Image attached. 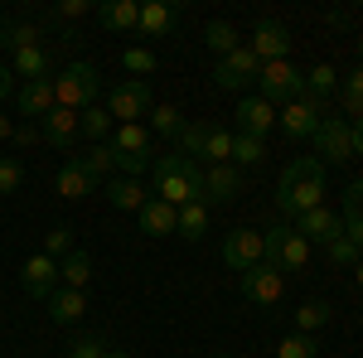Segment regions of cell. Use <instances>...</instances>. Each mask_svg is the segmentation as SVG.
I'll return each instance as SVG.
<instances>
[{
  "instance_id": "4fadbf2b",
  "label": "cell",
  "mask_w": 363,
  "mask_h": 358,
  "mask_svg": "<svg viewBox=\"0 0 363 358\" xmlns=\"http://www.w3.org/2000/svg\"><path fill=\"white\" fill-rule=\"evenodd\" d=\"M291 228H296V233L306 237L310 247H315V242H320V247H330V242H335L339 233H344V218H339L335 208H325V203H320V208H310V213H301V218L291 223Z\"/></svg>"
},
{
  "instance_id": "277c9868",
  "label": "cell",
  "mask_w": 363,
  "mask_h": 358,
  "mask_svg": "<svg viewBox=\"0 0 363 358\" xmlns=\"http://www.w3.org/2000/svg\"><path fill=\"white\" fill-rule=\"evenodd\" d=\"M310 140H315V160H320V165H349V160H359L354 121H344V116H325L320 131Z\"/></svg>"
},
{
  "instance_id": "8992f818",
  "label": "cell",
  "mask_w": 363,
  "mask_h": 358,
  "mask_svg": "<svg viewBox=\"0 0 363 358\" xmlns=\"http://www.w3.org/2000/svg\"><path fill=\"white\" fill-rule=\"evenodd\" d=\"M267 237V267H277L281 276L286 272H306L310 267V242L291 228V223H281L272 233H262Z\"/></svg>"
},
{
  "instance_id": "6f0895ef",
  "label": "cell",
  "mask_w": 363,
  "mask_h": 358,
  "mask_svg": "<svg viewBox=\"0 0 363 358\" xmlns=\"http://www.w3.org/2000/svg\"><path fill=\"white\" fill-rule=\"evenodd\" d=\"M63 358H73V354H63Z\"/></svg>"
},
{
  "instance_id": "5b68a950",
  "label": "cell",
  "mask_w": 363,
  "mask_h": 358,
  "mask_svg": "<svg viewBox=\"0 0 363 358\" xmlns=\"http://www.w3.org/2000/svg\"><path fill=\"white\" fill-rule=\"evenodd\" d=\"M257 97L272 102V107H286V102L306 97V73H301L291 58H281V63H262V73H257Z\"/></svg>"
},
{
  "instance_id": "f6af8a7d",
  "label": "cell",
  "mask_w": 363,
  "mask_h": 358,
  "mask_svg": "<svg viewBox=\"0 0 363 358\" xmlns=\"http://www.w3.org/2000/svg\"><path fill=\"white\" fill-rule=\"evenodd\" d=\"M68 354L73 358H107V344H102V339H78Z\"/></svg>"
},
{
  "instance_id": "d6a6232c",
  "label": "cell",
  "mask_w": 363,
  "mask_h": 358,
  "mask_svg": "<svg viewBox=\"0 0 363 358\" xmlns=\"http://www.w3.org/2000/svg\"><path fill=\"white\" fill-rule=\"evenodd\" d=\"M203 44H208L218 58H228L233 49H242V34L228 25V20H213V25H203Z\"/></svg>"
},
{
  "instance_id": "74e56055",
  "label": "cell",
  "mask_w": 363,
  "mask_h": 358,
  "mask_svg": "<svg viewBox=\"0 0 363 358\" xmlns=\"http://www.w3.org/2000/svg\"><path fill=\"white\" fill-rule=\"evenodd\" d=\"M121 68H126L131 78H140V83H145V78L155 73V54H150L145 44H131V49H121Z\"/></svg>"
},
{
  "instance_id": "9c48e42d",
  "label": "cell",
  "mask_w": 363,
  "mask_h": 358,
  "mask_svg": "<svg viewBox=\"0 0 363 358\" xmlns=\"http://www.w3.org/2000/svg\"><path fill=\"white\" fill-rule=\"evenodd\" d=\"M320 121H325V111H320V102H315V97H296V102H286V107L277 111V126L291 140L315 136V131H320Z\"/></svg>"
},
{
  "instance_id": "7c38bea8",
  "label": "cell",
  "mask_w": 363,
  "mask_h": 358,
  "mask_svg": "<svg viewBox=\"0 0 363 358\" xmlns=\"http://www.w3.org/2000/svg\"><path fill=\"white\" fill-rule=\"evenodd\" d=\"M20 286H25L29 301H49V296L58 291V262L44 257V252H34L25 267H20Z\"/></svg>"
},
{
  "instance_id": "2e32d148",
  "label": "cell",
  "mask_w": 363,
  "mask_h": 358,
  "mask_svg": "<svg viewBox=\"0 0 363 358\" xmlns=\"http://www.w3.org/2000/svg\"><path fill=\"white\" fill-rule=\"evenodd\" d=\"M247 49L257 54V63H281V58L291 54V34H286L281 25H272V20H262V25L252 29Z\"/></svg>"
},
{
  "instance_id": "5bb4252c",
  "label": "cell",
  "mask_w": 363,
  "mask_h": 358,
  "mask_svg": "<svg viewBox=\"0 0 363 358\" xmlns=\"http://www.w3.org/2000/svg\"><path fill=\"white\" fill-rule=\"evenodd\" d=\"M233 116H238V131H242V136H257V140H267L272 126H277V107L262 102V97H242V102L233 107Z\"/></svg>"
},
{
  "instance_id": "1f68e13d",
  "label": "cell",
  "mask_w": 363,
  "mask_h": 358,
  "mask_svg": "<svg viewBox=\"0 0 363 358\" xmlns=\"http://www.w3.org/2000/svg\"><path fill=\"white\" fill-rule=\"evenodd\" d=\"M174 233H179V237H189V242H199V237H203V233H208V203H184V208H179V223H174Z\"/></svg>"
},
{
  "instance_id": "8d00e7d4",
  "label": "cell",
  "mask_w": 363,
  "mask_h": 358,
  "mask_svg": "<svg viewBox=\"0 0 363 358\" xmlns=\"http://www.w3.org/2000/svg\"><path fill=\"white\" fill-rule=\"evenodd\" d=\"M228 160H233V131L208 126V140H203V165H228Z\"/></svg>"
},
{
  "instance_id": "ab89813d",
  "label": "cell",
  "mask_w": 363,
  "mask_h": 358,
  "mask_svg": "<svg viewBox=\"0 0 363 358\" xmlns=\"http://www.w3.org/2000/svg\"><path fill=\"white\" fill-rule=\"evenodd\" d=\"M257 160H267V140L257 136H233V165H257Z\"/></svg>"
},
{
  "instance_id": "ba28073f",
  "label": "cell",
  "mask_w": 363,
  "mask_h": 358,
  "mask_svg": "<svg viewBox=\"0 0 363 358\" xmlns=\"http://www.w3.org/2000/svg\"><path fill=\"white\" fill-rule=\"evenodd\" d=\"M223 262L238 276L252 272V267H262V262H267V237H262L257 228H233L223 237Z\"/></svg>"
},
{
  "instance_id": "7dc6e473",
  "label": "cell",
  "mask_w": 363,
  "mask_h": 358,
  "mask_svg": "<svg viewBox=\"0 0 363 358\" xmlns=\"http://www.w3.org/2000/svg\"><path fill=\"white\" fill-rule=\"evenodd\" d=\"M339 97H359V102H363V63L344 78V83H339Z\"/></svg>"
},
{
  "instance_id": "bcb514c9",
  "label": "cell",
  "mask_w": 363,
  "mask_h": 358,
  "mask_svg": "<svg viewBox=\"0 0 363 358\" xmlns=\"http://www.w3.org/2000/svg\"><path fill=\"white\" fill-rule=\"evenodd\" d=\"M54 15L58 20H83V15H92V5H87V0H63Z\"/></svg>"
},
{
  "instance_id": "ac0fdd59",
  "label": "cell",
  "mask_w": 363,
  "mask_h": 358,
  "mask_svg": "<svg viewBox=\"0 0 363 358\" xmlns=\"http://www.w3.org/2000/svg\"><path fill=\"white\" fill-rule=\"evenodd\" d=\"M39 136H44V145H54V150H68L73 140L83 136V131H78V111L54 107L44 121H39Z\"/></svg>"
},
{
  "instance_id": "c3c4849f",
  "label": "cell",
  "mask_w": 363,
  "mask_h": 358,
  "mask_svg": "<svg viewBox=\"0 0 363 358\" xmlns=\"http://www.w3.org/2000/svg\"><path fill=\"white\" fill-rule=\"evenodd\" d=\"M34 140H44V136H39V121H25V126H15V145H34Z\"/></svg>"
},
{
  "instance_id": "4dcf8cb0",
  "label": "cell",
  "mask_w": 363,
  "mask_h": 358,
  "mask_svg": "<svg viewBox=\"0 0 363 358\" xmlns=\"http://www.w3.org/2000/svg\"><path fill=\"white\" fill-rule=\"evenodd\" d=\"M78 165H83L87 174H92V179H97V184H102V179H107V174H116V155H112V145H107V140H102V145H87L83 155H78Z\"/></svg>"
},
{
  "instance_id": "7402d4cb",
  "label": "cell",
  "mask_w": 363,
  "mask_h": 358,
  "mask_svg": "<svg viewBox=\"0 0 363 358\" xmlns=\"http://www.w3.org/2000/svg\"><path fill=\"white\" fill-rule=\"evenodd\" d=\"M54 189H58V198H68V203H78V198H87V194L97 189V179L87 174L78 160H68V165L54 174Z\"/></svg>"
},
{
  "instance_id": "7a4b0ae2",
  "label": "cell",
  "mask_w": 363,
  "mask_h": 358,
  "mask_svg": "<svg viewBox=\"0 0 363 358\" xmlns=\"http://www.w3.org/2000/svg\"><path fill=\"white\" fill-rule=\"evenodd\" d=\"M155 198H165L169 208H184V203H203V169L184 155H160L155 160Z\"/></svg>"
},
{
  "instance_id": "7bdbcfd3",
  "label": "cell",
  "mask_w": 363,
  "mask_h": 358,
  "mask_svg": "<svg viewBox=\"0 0 363 358\" xmlns=\"http://www.w3.org/2000/svg\"><path fill=\"white\" fill-rule=\"evenodd\" d=\"M150 126H155L160 136H179L184 116H179V107H169V102H155V107H150Z\"/></svg>"
},
{
  "instance_id": "836d02e7",
  "label": "cell",
  "mask_w": 363,
  "mask_h": 358,
  "mask_svg": "<svg viewBox=\"0 0 363 358\" xmlns=\"http://www.w3.org/2000/svg\"><path fill=\"white\" fill-rule=\"evenodd\" d=\"M330 320H335L330 301H306L301 310H296V334H310V339H315V330H325Z\"/></svg>"
},
{
  "instance_id": "11a10c76",
  "label": "cell",
  "mask_w": 363,
  "mask_h": 358,
  "mask_svg": "<svg viewBox=\"0 0 363 358\" xmlns=\"http://www.w3.org/2000/svg\"><path fill=\"white\" fill-rule=\"evenodd\" d=\"M359 58H363V39H359Z\"/></svg>"
},
{
  "instance_id": "db71d44e",
  "label": "cell",
  "mask_w": 363,
  "mask_h": 358,
  "mask_svg": "<svg viewBox=\"0 0 363 358\" xmlns=\"http://www.w3.org/2000/svg\"><path fill=\"white\" fill-rule=\"evenodd\" d=\"M354 276H359V286H363V262H359V267H354Z\"/></svg>"
},
{
  "instance_id": "83f0119b",
  "label": "cell",
  "mask_w": 363,
  "mask_h": 358,
  "mask_svg": "<svg viewBox=\"0 0 363 358\" xmlns=\"http://www.w3.org/2000/svg\"><path fill=\"white\" fill-rule=\"evenodd\" d=\"M339 218H344V237H354V242L363 247V179L349 184V194H344V213H339Z\"/></svg>"
},
{
  "instance_id": "ffe728a7",
  "label": "cell",
  "mask_w": 363,
  "mask_h": 358,
  "mask_svg": "<svg viewBox=\"0 0 363 358\" xmlns=\"http://www.w3.org/2000/svg\"><path fill=\"white\" fill-rule=\"evenodd\" d=\"M136 218H140V233H145V237H169L174 223H179V208H169L165 198H145Z\"/></svg>"
},
{
  "instance_id": "52a82bcc",
  "label": "cell",
  "mask_w": 363,
  "mask_h": 358,
  "mask_svg": "<svg viewBox=\"0 0 363 358\" xmlns=\"http://www.w3.org/2000/svg\"><path fill=\"white\" fill-rule=\"evenodd\" d=\"M150 107H155V97H150V83H140V78H121V83L107 92V116H112L116 126L145 121Z\"/></svg>"
},
{
  "instance_id": "f1b7e54d",
  "label": "cell",
  "mask_w": 363,
  "mask_h": 358,
  "mask_svg": "<svg viewBox=\"0 0 363 358\" xmlns=\"http://www.w3.org/2000/svg\"><path fill=\"white\" fill-rule=\"evenodd\" d=\"M112 116H107V107H83L78 111V131L87 136V145H102V140H112Z\"/></svg>"
},
{
  "instance_id": "8fae6325",
  "label": "cell",
  "mask_w": 363,
  "mask_h": 358,
  "mask_svg": "<svg viewBox=\"0 0 363 358\" xmlns=\"http://www.w3.org/2000/svg\"><path fill=\"white\" fill-rule=\"evenodd\" d=\"M257 73H262V63H257V54H252L247 44H242V49H233L228 58H218V68H213V83L223 87V92H238V87L257 83Z\"/></svg>"
},
{
  "instance_id": "f907efd6",
  "label": "cell",
  "mask_w": 363,
  "mask_h": 358,
  "mask_svg": "<svg viewBox=\"0 0 363 358\" xmlns=\"http://www.w3.org/2000/svg\"><path fill=\"white\" fill-rule=\"evenodd\" d=\"M5 140H15V121H10V116H0V145H5Z\"/></svg>"
},
{
  "instance_id": "44dd1931",
  "label": "cell",
  "mask_w": 363,
  "mask_h": 358,
  "mask_svg": "<svg viewBox=\"0 0 363 358\" xmlns=\"http://www.w3.org/2000/svg\"><path fill=\"white\" fill-rule=\"evenodd\" d=\"M174 20H179V5H169V0H150V5H140L136 34L160 39V34H169V29H174Z\"/></svg>"
},
{
  "instance_id": "484cf974",
  "label": "cell",
  "mask_w": 363,
  "mask_h": 358,
  "mask_svg": "<svg viewBox=\"0 0 363 358\" xmlns=\"http://www.w3.org/2000/svg\"><path fill=\"white\" fill-rule=\"evenodd\" d=\"M87 281H92V257L83 247L68 252L63 262H58V286H68V291H87Z\"/></svg>"
},
{
  "instance_id": "30bf717a",
  "label": "cell",
  "mask_w": 363,
  "mask_h": 358,
  "mask_svg": "<svg viewBox=\"0 0 363 358\" xmlns=\"http://www.w3.org/2000/svg\"><path fill=\"white\" fill-rule=\"evenodd\" d=\"M238 286H242V296H247L252 305H267V310L286 296V276H281L277 267H267V262L252 267V272H242V276H238Z\"/></svg>"
},
{
  "instance_id": "60d3db41",
  "label": "cell",
  "mask_w": 363,
  "mask_h": 358,
  "mask_svg": "<svg viewBox=\"0 0 363 358\" xmlns=\"http://www.w3.org/2000/svg\"><path fill=\"white\" fill-rule=\"evenodd\" d=\"M325 257H330L335 267H359V262H363V247L354 242V237H344V233H339L335 242L325 247Z\"/></svg>"
},
{
  "instance_id": "603a6c76",
  "label": "cell",
  "mask_w": 363,
  "mask_h": 358,
  "mask_svg": "<svg viewBox=\"0 0 363 358\" xmlns=\"http://www.w3.org/2000/svg\"><path fill=\"white\" fill-rule=\"evenodd\" d=\"M44 305H49V315H54L58 325H78V320L87 315V296L83 291H68V286H58Z\"/></svg>"
},
{
  "instance_id": "4316f807",
  "label": "cell",
  "mask_w": 363,
  "mask_h": 358,
  "mask_svg": "<svg viewBox=\"0 0 363 358\" xmlns=\"http://www.w3.org/2000/svg\"><path fill=\"white\" fill-rule=\"evenodd\" d=\"M10 73L25 78V83L49 78V54H44V44H39V49H20V54H10Z\"/></svg>"
},
{
  "instance_id": "d6986e66",
  "label": "cell",
  "mask_w": 363,
  "mask_h": 358,
  "mask_svg": "<svg viewBox=\"0 0 363 358\" xmlns=\"http://www.w3.org/2000/svg\"><path fill=\"white\" fill-rule=\"evenodd\" d=\"M15 102H20V116H29V121H44V116H49V111L58 107L54 83H49V78H39V83H25Z\"/></svg>"
},
{
  "instance_id": "f5cc1de1",
  "label": "cell",
  "mask_w": 363,
  "mask_h": 358,
  "mask_svg": "<svg viewBox=\"0 0 363 358\" xmlns=\"http://www.w3.org/2000/svg\"><path fill=\"white\" fill-rule=\"evenodd\" d=\"M107 358H131V354H126V349H107Z\"/></svg>"
},
{
  "instance_id": "d4e9b609",
  "label": "cell",
  "mask_w": 363,
  "mask_h": 358,
  "mask_svg": "<svg viewBox=\"0 0 363 358\" xmlns=\"http://www.w3.org/2000/svg\"><path fill=\"white\" fill-rule=\"evenodd\" d=\"M97 20L107 29H116V34H126V29H136L140 5L136 0H102V5H97Z\"/></svg>"
},
{
  "instance_id": "9f6ffc18",
  "label": "cell",
  "mask_w": 363,
  "mask_h": 358,
  "mask_svg": "<svg viewBox=\"0 0 363 358\" xmlns=\"http://www.w3.org/2000/svg\"><path fill=\"white\" fill-rule=\"evenodd\" d=\"M213 358H233V354H213Z\"/></svg>"
},
{
  "instance_id": "b9f144b4",
  "label": "cell",
  "mask_w": 363,
  "mask_h": 358,
  "mask_svg": "<svg viewBox=\"0 0 363 358\" xmlns=\"http://www.w3.org/2000/svg\"><path fill=\"white\" fill-rule=\"evenodd\" d=\"M277 358H320V344L310 334H286L277 344Z\"/></svg>"
},
{
  "instance_id": "d590c367",
  "label": "cell",
  "mask_w": 363,
  "mask_h": 358,
  "mask_svg": "<svg viewBox=\"0 0 363 358\" xmlns=\"http://www.w3.org/2000/svg\"><path fill=\"white\" fill-rule=\"evenodd\" d=\"M330 92H339V73L330 68V63H315L306 73V97H315V102H325Z\"/></svg>"
},
{
  "instance_id": "816d5d0a",
  "label": "cell",
  "mask_w": 363,
  "mask_h": 358,
  "mask_svg": "<svg viewBox=\"0 0 363 358\" xmlns=\"http://www.w3.org/2000/svg\"><path fill=\"white\" fill-rule=\"evenodd\" d=\"M354 136H359V155H363V121H354Z\"/></svg>"
},
{
  "instance_id": "6da1fadb",
  "label": "cell",
  "mask_w": 363,
  "mask_h": 358,
  "mask_svg": "<svg viewBox=\"0 0 363 358\" xmlns=\"http://www.w3.org/2000/svg\"><path fill=\"white\" fill-rule=\"evenodd\" d=\"M320 203H325V165L310 160V155L291 160V165L281 169V179H277V208L296 223L301 213L320 208Z\"/></svg>"
},
{
  "instance_id": "f35d334b",
  "label": "cell",
  "mask_w": 363,
  "mask_h": 358,
  "mask_svg": "<svg viewBox=\"0 0 363 358\" xmlns=\"http://www.w3.org/2000/svg\"><path fill=\"white\" fill-rule=\"evenodd\" d=\"M68 252H78V242H73V228H68V223H58V228H49V233H44V257H54V262H63Z\"/></svg>"
},
{
  "instance_id": "e575fe53",
  "label": "cell",
  "mask_w": 363,
  "mask_h": 358,
  "mask_svg": "<svg viewBox=\"0 0 363 358\" xmlns=\"http://www.w3.org/2000/svg\"><path fill=\"white\" fill-rule=\"evenodd\" d=\"M208 126H213V121H184V126H179V155H184V160H189V155H194V165L199 160H203V140H208Z\"/></svg>"
},
{
  "instance_id": "9a60e30c",
  "label": "cell",
  "mask_w": 363,
  "mask_h": 358,
  "mask_svg": "<svg viewBox=\"0 0 363 358\" xmlns=\"http://www.w3.org/2000/svg\"><path fill=\"white\" fill-rule=\"evenodd\" d=\"M242 194V169L233 165H208L203 169V203H233Z\"/></svg>"
},
{
  "instance_id": "681fc988",
  "label": "cell",
  "mask_w": 363,
  "mask_h": 358,
  "mask_svg": "<svg viewBox=\"0 0 363 358\" xmlns=\"http://www.w3.org/2000/svg\"><path fill=\"white\" fill-rule=\"evenodd\" d=\"M10 92H15V73H10V68H0V102H5Z\"/></svg>"
},
{
  "instance_id": "cb8c5ba5",
  "label": "cell",
  "mask_w": 363,
  "mask_h": 358,
  "mask_svg": "<svg viewBox=\"0 0 363 358\" xmlns=\"http://www.w3.org/2000/svg\"><path fill=\"white\" fill-rule=\"evenodd\" d=\"M107 198H112V208H121V213H140V203H145V189H140V179L112 174V179H107Z\"/></svg>"
},
{
  "instance_id": "e0dca14e",
  "label": "cell",
  "mask_w": 363,
  "mask_h": 358,
  "mask_svg": "<svg viewBox=\"0 0 363 358\" xmlns=\"http://www.w3.org/2000/svg\"><path fill=\"white\" fill-rule=\"evenodd\" d=\"M107 145H112L121 160H150V165H155V155H150L155 140H150V131H145L140 121H131V126H112V140H107Z\"/></svg>"
},
{
  "instance_id": "ee69618b",
  "label": "cell",
  "mask_w": 363,
  "mask_h": 358,
  "mask_svg": "<svg viewBox=\"0 0 363 358\" xmlns=\"http://www.w3.org/2000/svg\"><path fill=\"white\" fill-rule=\"evenodd\" d=\"M20 184H25V165H20L15 155H5V160H0V194H15Z\"/></svg>"
},
{
  "instance_id": "3957f363",
  "label": "cell",
  "mask_w": 363,
  "mask_h": 358,
  "mask_svg": "<svg viewBox=\"0 0 363 358\" xmlns=\"http://www.w3.org/2000/svg\"><path fill=\"white\" fill-rule=\"evenodd\" d=\"M54 83V97L58 107L68 111H83V107H97V92H102V78H97V63H68Z\"/></svg>"
},
{
  "instance_id": "f546056e",
  "label": "cell",
  "mask_w": 363,
  "mask_h": 358,
  "mask_svg": "<svg viewBox=\"0 0 363 358\" xmlns=\"http://www.w3.org/2000/svg\"><path fill=\"white\" fill-rule=\"evenodd\" d=\"M39 25H10V20H0V49H10V54H20V49H39Z\"/></svg>"
}]
</instances>
